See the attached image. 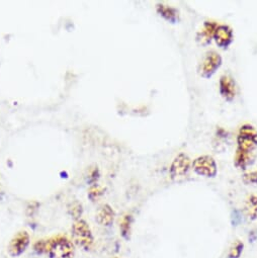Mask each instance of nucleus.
<instances>
[{"label":"nucleus","instance_id":"nucleus-10","mask_svg":"<svg viewBox=\"0 0 257 258\" xmlns=\"http://www.w3.org/2000/svg\"><path fill=\"white\" fill-rule=\"evenodd\" d=\"M114 211L109 205H102L96 212V222L104 227H109L114 221Z\"/></svg>","mask_w":257,"mask_h":258},{"label":"nucleus","instance_id":"nucleus-1","mask_svg":"<svg viewBox=\"0 0 257 258\" xmlns=\"http://www.w3.org/2000/svg\"><path fill=\"white\" fill-rule=\"evenodd\" d=\"M237 150L235 155V165L241 169L246 166L253 159V154L257 148V130L251 124H243L237 137Z\"/></svg>","mask_w":257,"mask_h":258},{"label":"nucleus","instance_id":"nucleus-17","mask_svg":"<svg viewBox=\"0 0 257 258\" xmlns=\"http://www.w3.org/2000/svg\"><path fill=\"white\" fill-rule=\"evenodd\" d=\"M104 188L98 184H93L89 191H88V198L92 201V202H95L96 200H98L103 194H104Z\"/></svg>","mask_w":257,"mask_h":258},{"label":"nucleus","instance_id":"nucleus-2","mask_svg":"<svg viewBox=\"0 0 257 258\" xmlns=\"http://www.w3.org/2000/svg\"><path fill=\"white\" fill-rule=\"evenodd\" d=\"M49 258H74L73 243L63 236L54 237L48 240Z\"/></svg>","mask_w":257,"mask_h":258},{"label":"nucleus","instance_id":"nucleus-6","mask_svg":"<svg viewBox=\"0 0 257 258\" xmlns=\"http://www.w3.org/2000/svg\"><path fill=\"white\" fill-rule=\"evenodd\" d=\"M190 168V159L184 153H179L171 163L169 173L173 180L184 177Z\"/></svg>","mask_w":257,"mask_h":258},{"label":"nucleus","instance_id":"nucleus-8","mask_svg":"<svg viewBox=\"0 0 257 258\" xmlns=\"http://www.w3.org/2000/svg\"><path fill=\"white\" fill-rule=\"evenodd\" d=\"M233 38V31L229 26L218 25L214 34V39L220 48L227 49L232 44Z\"/></svg>","mask_w":257,"mask_h":258},{"label":"nucleus","instance_id":"nucleus-14","mask_svg":"<svg viewBox=\"0 0 257 258\" xmlns=\"http://www.w3.org/2000/svg\"><path fill=\"white\" fill-rule=\"evenodd\" d=\"M245 212L250 220L257 219V195L250 196L245 204Z\"/></svg>","mask_w":257,"mask_h":258},{"label":"nucleus","instance_id":"nucleus-12","mask_svg":"<svg viewBox=\"0 0 257 258\" xmlns=\"http://www.w3.org/2000/svg\"><path fill=\"white\" fill-rule=\"evenodd\" d=\"M157 13L166 21H168L171 24H175L179 21V13L176 9L163 5V4H158L157 5Z\"/></svg>","mask_w":257,"mask_h":258},{"label":"nucleus","instance_id":"nucleus-13","mask_svg":"<svg viewBox=\"0 0 257 258\" xmlns=\"http://www.w3.org/2000/svg\"><path fill=\"white\" fill-rule=\"evenodd\" d=\"M132 224H133V218L131 215H124L121 219L119 230L120 235L123 239L128 240L131 238V230H132Z\"/></svg>","mask_w":257,"mask_h":258},{"label":"nucleus","instance_id":"nucleus-19","mask_svg":"<svg viewBox=\"0 0 257 258\" xmlns=\"http://www.w3.org/2000/svg\"><path fill=\"white\" fill-rule=\"evenodd\" d=\"M34 251L38 255L48 253V240H39L34 244Z\"/></svg>","mask_w":257,"mask_h":258},{"label":"nucleus","instance_id":"nucleus-4","mask_svg":"<svg viewBox=\"0 0 257 258\" xmlns=\"http://www.w3.org/2000/svg\"><path fill=\"white\" fill-rule=\"evenodd\" d=\"M222 57L215 51L208 52L199 65V73L204 78L212 77L222 65Z\"/></svg>","mask_w":257,"mask_h":258},{"label":"nucleus","instance_id":"nucleus-3","mask_svg":"<svg viewBox=\"0 0 257 258\" xmlns=\"http://www.w3.org/2000/svg\"><path fill=\"white\" fill-rule=\"evenodd\" d=\"M72 239L74 243L85 251L91 249L94 238L89 225L84 220H77L72 226Z\"/></svg>","mask_w":257,"mask_h":258},{"label":"nucleus","instance_id":"nucleus-5","mask_svg":"<svg viewBox=\"0 0 257 258\" xmlns=\"http://www.w3.org/2000/svg\"><path fill=\"white\" fill-rule=\"evenodd\" d=\"M192 168L199 175L205 177H215L218 172V167L215 159L212 156H200L192 162Z\"/></svg>","mask_w":257,"mask_h":258},{"label":"nucleus","instance_id":"nucleus-15","mask_svg":"<svg viewBox=\"0 0 257 258\" xmlns=\"http://www.w3.org/2000/svg\"><path fill=\"white\" fill-rule=\"evenodd\" d=\"M68 213L69 215L75 220H80V217L82 216L83 209L82 205L78 201H74L68 205Z\"/></svg>","mask_w":257,"mask_h":258},{"label":"nucleus","instance_id":"nucleus-7","mask_svg":"<svg viewBox=\"0 0 257 258\" xmlns=\"http://www.w3.org/2000/svg\"><path fill=\"white\" fill-rule=\"evenodd\" d=\"M30 235L27 231L19 232L11 241L9 245V253L13 257L21 256L30 245Z\"/></svg>","mask_w":257,"mask_h":258},{"label":"nucleus","instance_id":"nucleus-18","mask_svg":"<svg viewBox=\"0 0 257 258\" xmlns=\"http://www.w3.org/2000/svg\"><path fill=\"white\" fill-rule=\"evenodd\" d=\"M243 181L246 184H254L257 183V167L247 170L244 174H243Z\"/></svg>","mask_w":257,"mask_h":258},{"label":"nucleus","instance_id":"nucleus-11","mask_svg":"<svg viewBox=\"0 0 257 258\" xmlns=\"http://www.w3.org/2000/svg\"><path fill=\"white\" fill-rule=\"evenodd\" d=\"M217 27H218V24L214 22H205L203 28L198 33V36H197L198 42L203 46H207L208 44H210L212 41V38H214V34Z\"/></svg>","mask_w":257,"mask_h":258},{"label":"nucleus","instance_id":"nucleus-21","mask_svg":"<svg viewBox=\"0 0 257 258\" xmlns=\"http://www.w3.org/2000/svg\"><path fill=\"white\" fill-rule=\"evenodd\" d=\"M113 258H117V257H113Z\"/></svg>","mask_w":257,"mask_h":258},{"label":"nucleus","instance_id":"nucleus-20","mask_svg":"<svg viewBox=\"0 0 257 258\" xmlns=\"http://www.w3.org/2000/svg\"><path fill=\"white\" fill-rule=\"evenodd\" d=\"M242 221V217L240 215V213L238 211H235L233 212V217H232V224L233 226H237L241 223Z\"/></svg>","mask_w":257,"mask_h":258},{"label":"nucleus","instance_id":"nucleus-16","mask_svg":"<svg viewBox=\"0 0 257 258\" xmlns=\"http://www.w3.org/2000/svg\"><path fill=\"white\" fill-rule=\"evenodd\" d=\"M244 244L240 240H236L228 252V258H239L243 252Z\"/></svg>","mask_w":257,"mask_h":258},{"label":"nucleus","instance_id":"nucleus-9","mask_svg":"<svg viewBox=\"0 0 257 258\" xmlns=\"http://www.w3.org/2000/svg\"><path fill=\"white\" fill-rule=\"evenodd\" d=\"M219 90H220V94L227 101H232L235 98L236 92H237L236 83L233 77H231L230 75L221 76L219 81Z\"/></svg>","mask_w":257,"mask_h":258}]
</instances>
